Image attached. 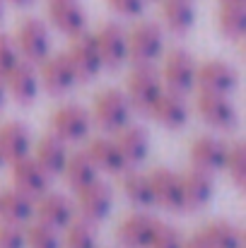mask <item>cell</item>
I'll return each mask as SVG.
<instances>
[{
  "mask_svg": "<svg viewBox=\"0 0 246 248\" xmlns=\"http://www.w3.org/2000/svg\"><path fill=\"white\" fill-rule=\"evenodd\" d=\"M183 248H210V246H208V241L200 234H193L191 239H183Z\"/></svg>",
  "mask_w": 246,
  "mask_h": 248,
  "instance_id": "39",
  "label": "cell"
},
{
  "mask_svg": "<svg viewBox=\"0 0 246 248\" xmlns=\"http://www.w3.org/2000/svg\"><path fill=\"white\" fill-rule=\"evenodd\" d=\"M39 164L44 166V171L49 176H58L63 173L66 162H68V150H66V142L51 133V135H44L39 142H36V157H34Z\"/></svg>",
  "mask_w": 246,
  "mask_h": 248,
  "instance_id": "26",
  "label": "cell"
},
{
  "mask_svg": "<svg viewBox=\"0 0 246 248\" xmlns=\"http://www.w3.org/2000/svg\"><path fill=\"white\" fill-rule=\"evenodd\" d=\"M5 164V157H2V152H0V166Z\"/></svg>",
  "mask_w": 246,
  "mask_h": 248,
  "instance_id": "42",
  "label": "cell"
},
{
  "mask_svg": "<svg viewBox=\"0 0 246 248\" xmlns=\"http://www.w3.org/2000/svg\"><path fill=\"white\" fill-rule=\"evenodd\" d=\"M24 234H27V246L29 248H63L58 229L46 224V222H34Z\"/></svg>",
  "mask_w": 246,
  "mask_h": 248,
  "instance_id": "33",
  "label": "cell"
},
{
  "mask_svg": "<svg viewBox=\"0 0 246 248\" xmlns=\"http://www.w3.org/2000/svg\"><path fill=\"white\" fill-rule=\"evenodd\" d=\"M0 19H2V0H0Z\"/></svg>",
  "mask_w": 246,
  "mask_h": 248,
  "instance_id": "43",
  "label": "cell"
},
{
  "mask_svg": "<svg viewBox=\"0 0 246 248\" xmlns=\"http://www.w3.org/2000/svg\"><path fill=\"white\" fill-rule=\"evenodd\" d=\"M162 17L174 34H186L196 24V5L193 0H162Z\"/></svg>",
  "mask_w": 246,
  "mask_h": 248,
  "instance_id": "28",
  "label": "cell"
},
{
  "mask_svg": "<svg viewBox=\"0 0 246 248\" xmlns=\"http://www.w3.org/2000/svg\"><path fill=\"white\" fill-rule=\"evenodd\" d=\"M227 145L220 140V138H213V135H200L193 145H191V159L193 164L208 173L213 171H220L225 169L227 162Z\"/></svg>",
  "mask_w": 246,
  "mask_h": 248,
  "instance_id": "21",
  "label": "cell"
},
{
  "mask_svg": "<svg viewBox=\"0 0 246 248\" xmlns=\"http://www.w3.org/2000/svg\"><path fill=\"white\" fill-rule=\"evenodd\" d=\"M63 176H66V181H68L70 188L80 190L87 183H92V181L99 178V169H97V164L92 162V157L87 152H75V155H68Z\"/></svg>",
  "mask_w": 246,
  "mask_h": 248,
  "instance_id": "29",
  "label": "cell"
},
{
  "mask_svg": "<svg viewBox=\"0 0 246 248\" xmlns=\"http://www.w3.org/2000/svg\"><path fill=\"white\" fill-rule=\"evenodd\" d=\"M49 19L58 31L68 36L87 29V12L78 0H49Z\"/></svg>",
  "mask_w": 246,
  "mask_h": 248,
  "instance_id": "17",
  "label": "cell"
},
{
  "mask_svg": "<svg viewBox=\"0 0 246 248\" xmlns=\"http://www.w3.org/2000/svg\"><path fill=\"white\" fill-rule=\"evenodd\" d=\"M29 150H32V133L24 123L10 121L0 128V152L5 162H17L27 157Z\"/></svg>",
  "mask_w": 246,
  "mask_h": 248,
  "instance_id": "23",
  "label": "cell"
},
{
  "mask_svg": "<svg viewBox=\"0 0 246 248\" xmlns=\"http://www.w3.org/2000/svg\"><path fill=\"white\" fill-rule=\"evenodd\" d=\"M116 133H118L116 145L121 147V152H123L128 166L145 162V157L150 155V135H148V130H145L143 125L126 123V125L118 128Z\"/></svg>",
  "mask_w": 246,
  "mask_h": 248,
  "instance_id": "22",
  "label": "cell"
},
{
  "mask_svg": "<svg viewBox=\"0 0 246 248\" xmlns=\"http://www.w3.org/2000/svg\"><path fill=\"white\" fill-rule=\"evenodd\" d=\"M66 248H99V236L94 229V222L89 219H70V224L66 227V236L61 239Z\"/></svg>",
  "mask_w": 246,
  "mask_h": 248,
  "instance_id": "32",
  "label": "cell"
},
{
  "mask_svg": "<svg viewBox=\"0 0 246 248\" xmlns=\"http://www.w3.org/2000/svg\"><path fill=\"white\" fill-rule=\"evenodd\" d=\"M10 164H12V178H15L19 190H24V193L34 195V198H39L41 193L49 190L51 176L44 171V166L39 164L34 157L27 155V157H22L17 162H10Z\"/></svg>",
  "mask_w": 246,
  "mask_h": 248,
  "instance_id": "19",
  "label": "cell"
},
{
  "mask_svg": "<svg viewBox=\"0 0 246 248\" xmlns=\"http://www.w3.org/2000/svg\"><path fill=\"white\" fill-rule=\"evenodd\" d=\"M150 116L157 123H162L164 128H171V130L183 128L188 121V101L179 92H171V89L162 92L160 99L155 101V106L150 108Z\"/></svg>",
  "mask_w": 246,
  "mask_h": 248,
  "instance_id": "20",
  "label": "cell"
},
{
  "mask_svg": "<svg viewBox=\"0 0 246 248\" xmlns=\"http://www.w3.org/2000/svg\"><path fill=\"white\" fill-rule=\"evenodd\" d=\"M5 80V89L12 94L15 101L19 104H29L36 99L39 89H41V82H39V70L34 68V63L29 61H19L12 70H7L2 75Z\"/></svg>",
  "mask_w": 246,
  "mask_h": 248,
  "instance_id": "14",
  "label": "cell"
},
{
  "mask_svg": "<svg viewBox=\"0 0 246 248\" xmlns=\"http://www.w3.org/2000/svg\"><path fill=\"white\" fill-rule=\"evenodd\" d=\"M5 94H7V89H5V80H2V75H0V106L5 104Z\"/></svg>",
  "mask_w": 246,
  "mask_h": 248,
  "instance_id": "40",
  "label": "cell"
},
{
  "mask_svg": "<svg viewBox=\"0 0 246 248\" xmlns=\"http://www.w3.org/2000/svg\"><path fill=\"white\" fill-rule=\"evenodd\" d=\"M87 155L92 157V162L97 164L99 171H106V173H121L128 166L121 147L116 145V140H109V138H94L89 142Z\"/></svg>",
  "mask_w": 246,
  "mask_h": 248,
  "instance_id": "25",
  "label": "cell"
},
{
  "mask_svg": "<svg viewBox=\"0 0 246 248\" xmlns=\"http://www.w3.org/2000/svg\"><path fill=\"white\" fill-rule=\"evenodd\" d=\"M196 84L203 92L232 94L237 89V84H239V73L227 61H208V63L198 65V70H196Z\"/></svg>",
  "mask_w": 246,
  "mask_h": 248,
  "instance_id": "12",
  "label": "cell"
},
{
  "mask_svg": "<svg viewBox=\"0 0 246 248\" xmlns=\"http://www.w3.org/2000/svg\"><path fill=\"white\" fill-rule=\"evenodd\" d=\"M217 24L220 31L227 39H242L246 29V7L244 0H234V2H222L220 12H217Z\"/></svg>",
  "mask_w": 246,
  "mask_h": 248,
  "instance_id": "31",
  "label": "cell"
},
{
  "mask_svg": "<svg viewBox=\"0 0 246 248\" xmlns=\"http://www.w3.org/2000/svg\"><path fill=\"white\" fill-rule=\"evenodd\" d=\"M39 82L51 94H66L68 89H73L78 82V75H75V68H73L68 53H56V56L49 53L41 61Z\"/></svg>",
  "mask_w": 246,
  "mask_h": 248,
  "instance_id": "7",
  "label": "cell"
},
{
  "mask_svg": "<svg viewBox=\"0 0 246 248\" xmlns=\"http://www.w3.org/2000/svg\"><path fill=\"white\" fill-rule=\"evenodd\" d=\"M17 48L29 63H41L51 53V34L46 22L39 17H27L17 29Z\"/></svg>",
  "mask_w": 246,
  "mask_h": 248,
  "instance_id": "5",
  "label": "cell"
},
{
  "mask_svg": "<svg viewBox=\"0 0 246 248\" xmlns=\"http://www.w3.org/2000/svg\"><path fill=\"white\" fill-rule=\"evenodd\" d=\"M34 210L39 215V222H46L56 229H66L75 217L73 202L63 193H41L39 200H34Z\"/></svg>",
  "mask_w": 246,
  "mask_h": 248,
  "instance_id": "18",
  "label": "cell"
},
{
  "mask_svg": "<svg viewBox=\"0 0 246 248\" xmlns=\"http://www.w3.org/2000/svg\"><path fill=\"white\" fill-rule=\"evenodd\" d=\"M32 215H34V195L19 188H10L0 193V219L2 222L24 224L32 219Z\"/></svg>",
  "mask_w": 246,
  "mask_h": 248,
  "instance_id": "24",
  "label": "cell"
},
{
  "mask_svg": "<svg viewBox=\"0 0 246 248\" xmlns=\"http://www.w3.org/2000/svg\"><path fill=\"white\" fill-rule=\"evenodd\" d=\"M121 188H123V195H126L133 205H138V207H150V205H155L152 183H150V176H148V173L126 171L123 178H121Z\"/></svg>",
  "mask_w": 246,
  "mask_h": 248,
  "instance_id": "30",
  "label": "cell"
},
{
  "mask_svg": "<svg viewBox=\"0 0 246 248\" xmlns=\"http://www.w3.org/2000/svg\"><path fill=\"white\" fill-rule=\"evenodd\" d=\"M51 125H53V133L63 142H78L92 128V113L80 104H70V106H63L53 116Z\"/></svg>",
  "mask_w": 246,
  "mask_h": 248,
  "instance_id": "13",
  "label": "cell"
},
{
  "mask_svg": "<svg viewBox=\"0 0 246 248\" xmlns=\"http://www.w3.org/2000/svg\"><path fill=\"white\" fill-rule=\"evenodd\" d=\"M27 246V234L22 224L15 222H2L0 224V248H24Z\"/></svg>",
  "mask_w": 246,
  "mask_h": 248,
  "instance_id": "36",
  "label": "cell"
},
{
  "mask_svg": "<svg viewBox=\"0 0 246 248\" xmlns=\"http://www.w3.org/2000/svg\"><path fill=\"white\" fill-rule=\"evenodd\" d=\"M162 92V75L152 68V63L138 65L126 80V96H128L131 106L138 108L140 113H148V116H150V108L155 106V101L160 99Z\"/></svg>",
  "mask_w": 246,
  "mask_h": 248,
  "instance_id": "1",
  "label": "cell"
},
{
  "mask_svg": "<svg viewBox=\"0 0 246 248\" xmlns=\"http://www.w3.org/2000/svg\"><path fill=\"white\" fill-rule=\"evenodd\" d=\"M210 248H244V234L237 224L225 222V219H215L208 222L200 232H198Z\"/></svg>",
  "mask_w": 246,
  "mask_h": 248,
  "instance_id": "27",
  "label": "cell"
},
{
  "mask_svg": "<svg viewBox=\"0 0 246 248\" xmlns=\"http://www.w3.org/2000/svg\"><path fill=\"white\" fill-rule=\"evenodd\" d=\"M66 53H68L73 68H75L78 82L94 80L99 75V70L104 68V61H101V53H99V46H97L94 34H87V31L75 34Z\"/></svg>",
  "mask_w": 246,
  "mask_h": 248,
  "instance_id": "4",
  "label": "cell"
},
{
  "mask_svg": "<svg viewBox=\"0 0 246 248\" xmlns=\"http://www.w3.org/2000/svg\"><path fill=\"white\" fill-rule=\"evenodd\" d=\"M7 2H12V5H17V7H27V5H32L34 0H7Z\"/></svg>",
  "mask_w": 246,
  "mask_h": 248,
  "instance_id": "41",
  "label": "cell"
},
{
  "mask_svg": "<svg viewBox=\"0 0 246 248\" xmlns=\"http://www.w3.org/2000/svg\"><path fill=\"white\" fill-rule=\"evenodd\" d=\"M150 248H183V236L176 227H169V224L160 222Z\"/></svg>",
  "mask_w": 246,
  "mask_h": 248,
  "instance_id": "37",
  "label": "cell"
},
{
  "mask_svg": "<svg viewBox=\"0 0 246 248\" xmlns=\"http://www.w3.org/2000/svg\"><path fill=\"white\" fill-rule=\"evenodd\" d=\"M131 101L126 96L123 89H106L94 99L92 106V121L101 128V130H111L116 133L118 128H123L131 121Z\"/></svg>",
  "mask_w": 246,
  "mask_h": 248,
  "instance_id": "2",
  "label": "cell"
},
{
  "mask_svg": "<svg viewBox=\"0 0 246 248\" xmlns=\"http://www.w3.org/2000/svg\"><path fill=\"white\" fill-rule=\"evenodd\" d=\"M196 61L188 51L183 48H176L166 56L164 61V73H162V82L171 89V92H179V94H186L196 87Z\"/></svg>",
  "mask_w": 246,
  "mask_h": 248,
  "instance_id": "9",
  "label": "cell"
},
{
  "mask_svg": "<svg viewBox=\"0 0 246 248\" xmlns=\"http://www.w3.org/2000/svg\"><path fill=\"white\" fill-rule=\"evenodd\" d=\"M104 65L121 68L128 61V31L118 22H104L94 34Z\"/></svg>",
  "mask_w": 246,
  "mask_h": 248,
  "instance_id": "10",
  "label": "cell"
},
{
  "mask_svg": "<svg viewBox=\"0 0 246 248\" xmlns=\"http://www.w3.org/2000/svg\"><path fill=\"white\" fill-rule=\"evenodd\" d=\"M157 227H160L157 217L148 212H133L118 224L116 239L123 248H150Z\"/></svg>",
  "mask_w": 246,
  "mask_h": 248,
  "instance_id": "8",
  "label": "cell"
},
{
  "mask_svg": "<svg viewBox=\"0 0 246 248\" xmlns=\"http://www.w3.org/2000/svg\"><path fill=\"white\" fill-rule=\"evenodd\" d=\"M181 176V193H183V210H200L215 195V181L203 169H191Z\"/></svg>",
  "mask_w": 246,
  "mask_h": 248,
  "instance_id": "15",
  "label": "cell"
},
{
  "mask_svg": "<svg viewBox=\"0 0 246 248\" xmlns=\"http://www.w3.org/2000/svg\"><path fill=\"white\" fill-rule=\"evenodd\" d=\"M106 2L111 10H116L123 17H138V15H143L148 0H106Z\"/></svg>",
  "mask_w": 246,
  "mask_h": 248,
  "instance_id": "38",
  "label": "cell"
},
{
  "mask_svg": "<svg viewBox=\"0 0 246 248\" xmlns=\"http://www.w3.org/2000/svg\"><path fill=\"white\" fill-rule=\"evenodd\" d=\"M78 207H80V215L89 222H101L111 215V207H114V190L109 183L104 181H92L87 183L84 188L78 190Z\"/></svg>",
  "mask_w": 246,
  "mask_h": 248,
  "instance_id": "11",
  "label": "cell"
},
{
  "mask_svg": "<svg viewBox=\"0 0 246 248\" xmlns=\"http://www.w3.org/2000/svg\"><path fill=\"white\" fill-rule=\"evenodd\" d=\"M196 108L200 113V118L220 130H230L237 125L239 121V111L234 106V101L230 99V94H215V92H200Z\"/></svg>",
  "mask_w": 246,
  "mask_h": 248,
  "instance_id": "6",
  "label": "cell"
},
{
  "mask_svg": "<svg viewBox=\"0 0 246 248\" xmlns=\"http://www.w3.org/2000/svg\"><path fill=\"white\" fill-rule=\"evenodd\" d=\"M164 51V31L157 22H138L128 31V58L135 65L152 63Z\"/></svg>",
  "mask_w": 246,
  "mask_h": 248,
  "instance_id": "3",
  "label": "cell"
},
{
  "mask_svg": "<svg viewBox=\"0 0 246 248\" xmlns=\"http://www.w3.org/2000/svg\"><path fill=\"white\" fill-rule=\"evenodd\" d=\"M150 176L155 205L166 207L171 212L183 210V193H181V176L171 169H155Z\"/></svg>",
  "mask_w": 246,
  "mask_h": 248,
  "instance_id": "16",
  "label": "cell"
},
{
  "mask_svg": "<svg viewBox=\"0 0 246 248\" xmlns=\"http://www.w3.org/2000/svg\"><path fill=\"white\" fill-rule=\"evenodd\" d=\"M22 61V53L17 48V41L10 34H0V75L12 70Z\"/></svg>",
  "mask_w": 246,
  "mask_h": 248,
  "instance_id": "35",
  "label": "cell"
},
{
  "mask_svg": "<svg viewBox=\"0 0 246 248\" xmlns=\"http://www.w3.org/2000/svg\"><path fill=\"white\" fill-rule=\"evenodd\" d=\"M222 2H234V0H222Z\"/></svg>",
  "mask_w": 246,
  "mask_h": 248,
  "instance_id": "44",
  "label": "cell"
},
{
  "mask_svg": "<svg viewBox=\"0 0 246 248\" xmlns=\"http://www.w3.org/2000/svg\"><path fill=\"white\" fill-rule=\"evenodd\" d=\"M225 169H227L232 183H234L239 190H244V186H246V147H244V142H234V145L227 150Z\"/></svg>",
  "mask_w": 246,
  "mask_h": 248,
  "instance_id": "34",
  "label": "cell"
}]
</instances>
